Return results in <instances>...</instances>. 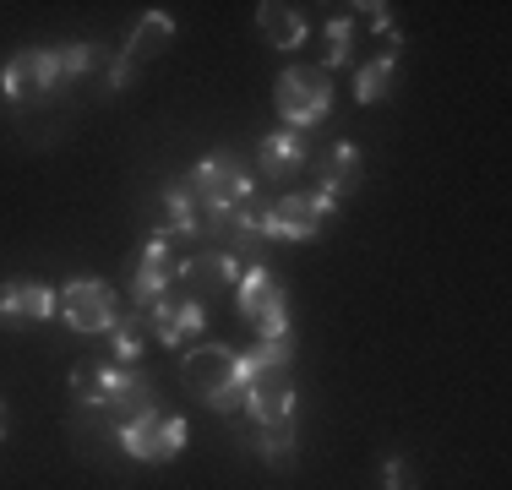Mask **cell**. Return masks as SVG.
<instances>
[{
  "label": "cell",
  "instance_id": "obj_1",
  "mask_svg": "<svg viewBox=\"0 0 512 490\" xmlns=\"http://www.w3.org/2000/svg\"><path fill=\"white\" fill-rule=\"evenodd\" d=\"M327 109H333V77L322 66H289L278 77V115H284L289 131L306 137L311 126H322Z\"/></svg>",
  "mask_w": 512,
  "mask_h": 490
},
{
  "label": "cell",
  "instance_id": "obj_2",
  "mask_svg": "<svg viewBox=\"0 0 512 490\" xmlns=\"http://www.w3.org/2000/svg\"><path fill=\"white\" fill-rule=\"evenodd\" d=\"M235 300H240V316L256 327V338H284L289 333V294L278 289V278L267 273V262H256L240 273Z\"/></svg>",
  "mask_w": 512,
  "mask_h": 490
},
{
  "label": "cell",
  "instance_id": "obj_3",
  "mask_svg": "<svg viewBox=\"0 0 512 490\" xmlns=\"http://www.w3.org/2000/svg\"><path fill=\"white\" fill-rule=\"evenodd\" d=\"M333 207L338 202H327L322 191H289V196H278V202H267L262 235L267 240H311Z\"/></svg>",
  "mask_w": 512,
  "mask_h": 490
},
{
  "label": "cell",
  "instance_id": "obj_4",
  "mask_svg": "<svg viewBox=\"0 0 512 490\" xmlns=\"http://www.w3.org/2000/svg\"><path fill=\"white\" fill-rule=\"evenodd\" d=\"M180 382L213 403L218 392H229L240 382V349H229V343H191V354L180 360Z\"/></svg>",
  "mask_w": 512,
  "mask_h": 490
},
{
  "label": "cell",
  "instance_id": "obj_5",
  "mask_svg": "<svg viewBox=\"0 0 512 490\" xmlns=\"http://www.w3.org/2000/svg\"><path fill=\"white\" fill-rule=\"evenodd\" d=\"M120 441H126V452L137 463H169L180 458V447H186V420L180 414H142V420L120 425Z\"/></svg>",
  "mask_w": 512,
  "mask_h": 490
},
{
  "label": "cell",
  "instance_id": "obj_6",
  "mask_svg": "<svg viewBox=\"0 0 512 490\" xmlns=\"http://www.w3.org/2000/svg\"><path fill=\"white\" fill-rule=\"evenodd\" d=\"M60 316H66L71 333H109V327L120 322L115 289L93 284V278H71V284L60 289Z\"/></svg>",
  "mask_w": 512,
  "mask_h": 490
},
{
  "label": "cell",
  "instance_id": "obj_7",
  "mask_svg": "<svg viewBox=\"0 0 512 490\" xmlns=\"http://www.w3.org/2000/svg\"><path fill=\"white\" fill-rule=\"evenodd\" d=\"M99 409L109 414V420H120V425H131V420H142V414H153V382H148V371L109 360L104 392H99Z\"/></svg>",
  "mask_w": 512,
  "mask_h": 490
},
{
  "label": "cell",
  "instance_id": "obj_8",
  "mask_svg": "<svg viewBox=\"0 0 512 490\" xmlns=\"http://www.w3.org/2000/svg\"><path fill=\"white\" fill-rule=\"evenodd\" d=\"M60 82V55L50 49H22V55H11V66L0 71V88H6L11 104H33V98H44Z\"/></svg>",
  "mask_w": 512,
  "mask_h": 490
},
{
  "label": "cell",
  "instance_id": "obj_9",
  "mask_svg": "<svg viewBox=\"0 0 512 490\" xmlns=\"http://www.w3.org/2000/svg\"><path fill=\"white\" fill-rule=\"evenodd\" d=\"M224 284H240V262L229 251H197L186 267H175V289L197 305H207Z\"/></svg>",
  "mask_w": 512,
  "mask_h": 490
},
{
  "label": "cell",
  "instance_id": "obj_10",
  "mask_svg": "<svg viewBox=\"0 0 512 490\" xmlns=\"http://www.w3.org/2000/svg\"><path fill=\"white\" fill-rule=\"evenodd\" d=\"M295 414V382H289V365L246 376V420H289Z\"/></svg>",
  "mask_w": 512,
  "mask_h": 490
},
{
  "label": "cell",
  "instance_id": "obj_11",
  "mask_svg": "<svg viewBox=\"0 0 512 490\" xmlns=\"http://www.w3.org/2000/svg\"><path fill=\"white\" fill-rule=\"evenodd\" d=\"M360 180H365V164H360L355 142H333L322 158H316V191H322L327 202H344Z\"/></svg>",
  "mask_w": 512,
  "mask_h": 490
},
{
  "label": "cell",
  "instance_id": "obj_12",
  "mask_svg": "<svg viewBox=\"0 0 512 490\" xmlns=\"http://www.w3.org/2000/svg\"><path fill=\"white\" fill-rule=\"evenodd\" d=\"M169 284H175V251H169V240L153 235L148 251H142V262H137V278H131V305H137V311H148V305Z\"/></svg>",
  "mask_w": 512,
  "mask_h": 490
},
{
  "label": "cell",
  "instance_id": "obj_13",
  "mask_svg": "<svg viewBox=\"0 0 512 490\" xmlns=\"http://www.w3.org/2000/svg\"><path fill=\"white\" fill-rule=\"evenodd\" d=\"M240 441L273 469H289L295 463V414L289 420H240Z\"/></svg>",
  "mask_w": 512,
  "mask_h": 490
},
{
  "label": "cell",
  "instance_id": "obj_14",
  "mask_svg": "<svg viewBox=\"0 0 512 490\" xmlns=\"http://www.w3.org/2000/svg\"><path fill=\"white\" fill-rule=\"evenodd\" d=\"M311 147L300 131H273V137L256 142V169H262V180H289L295 169H306Z\"/></svg>",
  "mask_w": 512,
  "mask_h": 490
},
{
  "label": "cell",
  "instance_id": "obj_15",
  "mask_svg": "<svg viewBox=\"0 0 512 490\" xmlns=\"http://www.w3.org/2000/svg\"><path fill=\"white\" fill-rule=\"evenodd\" d=\"M55 289L50 284H6L0 289V322L6 327H28V322H44L55 316Z\"/></svg>",
  "mask_w": 512,
  "mask_h": 490
},
{
  "label": "cell",
  "instance_id": "obj_16",
  "mask_svg": "<svg viewBox=\"0 0 512 490\" xmlns=\"http://www.w3.org/2000/svg\"><path fill=\"white\" fill-rule=\"evenodd\" d=\"M256 28H262V39L273 49L306 44V17H300L295 6H284V0H262V6H256Z\"/></svg>",
  "mask_w": 512,
  "mask_h": 490
},
{
  "label": "cell",
  "instance_id": "obj_17",
  "mask_svg": "<svg viewBox=\"0 0 512 490\" xmlns=\"http://www.w3.org/2000/svg\"><path fill=\"white\" fill-rule=\"evenodd\" d=\"M169 39H175V17H169V11H148V17L131 28V39H126V49H120V60H126V66H137V60L158 55Z\"/></svg>",
  "mask_w": 512,
  "mask_h": 490
},
{
  "label": "cell",
  "instance_id": "obj_18",
  "mask_svg": "<svg viewBox=\"0 0 512 490\" xmlns=\"http://www.w3.org/2000/svg\"><path fill=\"white\" fill-rule=\"evenodd\" d=\"M393 77H398V55H376L371 66H360L355 98H360V104H382L387 88H393Z\"/></svg>",
  "mask_w": 512,
  "mask_h": 490
},
{
  "label": "cell",
  "instance_id": "obj_19",
  "mask_svg": "<svg viewBox=\"0 0 512 490\" xmlns=\"http://www.w3.org/2000/svg\"><path fill=\"white\" fill-rule=\"evenodd\" d=\"M273 365H289V333L284 338H256L246 354H240V382L256 371H273Z\"/></svg>",
  "mask_w": 512,
  "mask_h": 490
},
{
  "label": "cell",
  "instance_id": "obj_20",
  "mask_svg": "<svg viewBox=\"0 0 512 490\" xmlns=\"http://www.w3.org/2000/svg\"><path fill=\"white\" fill-rule=\"evenodd\" d=\"M104 371H109V365L104 360H82L77 365V371H71V398H77V403H93V409H99V392H104Z\"/></svg>",
  "mask_w": 512,
  "mask_h": 490
},
{
  "label": "cell",
  "instance_id": "obj_21",
  "mask_svg": "<svg viewBox=\"0 0 512 490\" xmlns=\"http://www.w3.org/2000/svg\"><path fill=\"white\" fill-rule=\"evenodd\" d=\"M99 60H104L99 44H71V49H60V82H66V77H88Z\"/></svg>",
  "mask_w": 512,
  "mask_h": 490
},
{
  "label": "cell",
  "instance_id": "obj_22",
  "mask_svg": "<svg viewBox=\"0 0 512 490\" xmlns=\"http://www.w3.org/2000/svg\"><path fill=\"white\" fill-rule=\"evenodd\" d=\"M349 39H355L349 17H333V22H327V55H322V71L344 66V60H349Z\"/></svg>",
  "mask_w": 512,
  "mask_h": 490
},
{
  "label": "cell",
  "instance_id": "obj_23",
  "mask_svg": "<svg viewBox=\"0 0 512 490\" xmlns=\"http://www.w3.org/2000/svg\"><path fill=\"white\" fill-rule=\"evenodd\" d=\"M382 485L387 490H414V463L409 458H387L382 463Z\"/></svg>",
  "mask_w": 512,
  "mask_h": 490
},
{
  "label": "cell",
  "instance_id": "obj_24",
  "mask_svg": "<svg viewBox=\"0 0 512 490\" xmlns=\"http://www.w3.org/2000/svg\"><path fill=\"white\" fill-rule=\"evenodd\" d=\"M197 338H202V305L186 300L180 305V343H197Z\"/></svg>",
  "mask_w": 512,
  "mask_h": 490
},
{
  "label": "cell",
  "instance_id": "obj_25",
  "mask_svg": "<svg viewBox=\"0 0 512 490\" xmlns=\"http://www.w3.org/2000/svg\"><path fill=\"white\" fill-rule=\"evenodd\" d=\"M365 17H371L376 33H393V6H382V0H371V6H360Z\"/></svg>",
  "mask_w": 512,
  "mask_h": 490
},
{
  "label": "cell",
  "instance_id": "obj_26",
  "mask_svg": "<svg viewBox=\"0 0 512 490\" xmlns=\"http://www.w3.org/2000/svg\"><path fill=\"white\" fill-rule=\"evenodd\" d=\"M0 441H6V409H0Z\"/></svg>",
  "mask_w": 512,
  "mask_h": 490
}]
</instances>
